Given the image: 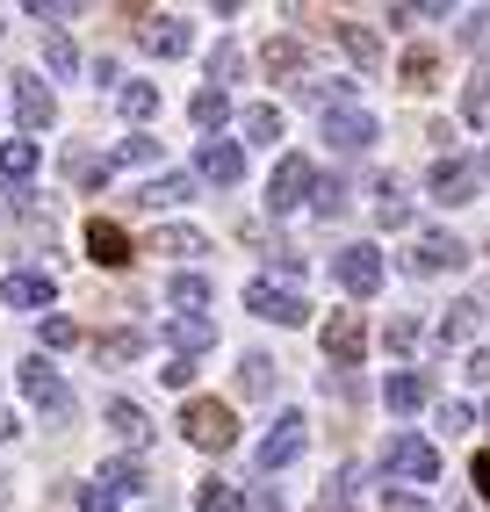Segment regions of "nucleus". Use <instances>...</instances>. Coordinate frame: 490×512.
Here are the masks:
<instances>
[{
    "instance_id": "f257e3e1",
    "label": "nucleus",
    "mask_w": 490,
    "mask_h": 512,
    "mask_svg": "<svg viewBox=\"0 0 490 512\" xmlns=\"http://www.w3.org/2000/svg\"><path fill=\"white\" fill-rule=\"evenodd\" d=\"M181 433L195 440L202 455H224L231 440H238V419H231V404H217V397H188V412H181Z\"/></svg>"
},
{
    "instance_id": "f03ea898",
    "label": "nucleus",
    "mask_w": 490,
    "mask_h": 512,
    "mask_svg": "<svg viewBox=\"0 0 490 512\" xmlns=\"http://www.w3.org/2000/svg\"><path fill=\"white\" fill-rule=\"evenodd\" d=\"M15 383H22V397L37 404V412H51V419H73V390H65V375H58L44 354L15 361Z\"/></svg>"
},
{
    "instance_id": "7ed1b4c3",
    "label": "nucleus",
    "mask_w": 490,
    "mask_h": 512,
    "mask_svg": "<svg viewBox=\"0 0 490 512\" xmlns=\"http://www.w3.org/2000/svg\"><path fill=\"white\" fill-rule=\"evenodd\" d=\"M433 202L440 210H462V202H476L483 195V166L476 159H462V152H447V159H433Z\"/></svg>"
},
{
    "instance_id": "20e7f679",
    "label": "nucleus",
    "mask_w": 490,
    "mask_h": 512,
    "mask_svg": "<svg viewBox=\"0 0 490 512\" xmlns=\"http://www.w3.org/2000/svg\"><path fill=\"white\" fill-rule=\"evenodd\" d=\"M382 469L404 476V484H433V476H440V448H433V440H418V433H390Z\"/></svg>"
},
{
    "instance_id": "39448f33",
    "label": "nucleus",
    "mask_w": 490,
    "mask_h": 512,
    "mask_svg": "<svg viewBox=\"0 0 490 512\" xmlns=\"http://www.w3.org/2000/svg\"><path fill=\"white\" fill-rule=\"evenodd\" d=\"M303 195H318V166H310L303 152H282V166H274V181H267V210L289 217Z\"/></svg>"
},
{
    "instance_id": "423d86ee",
    "label": "nucleus",
    "mask_w": 490,
    "mask_h": 512,
    "mask_svg": "<svg viewBox=\"0 0 490 512\" xmlns=\"http://www.w3.org/2000/svg\"><path fill=\"white\" fill-rule=\"evenodd\" d=\"M245 311H253V318H274V325H303L310 318V303L296 296V289H282V282H245Z\"/></svg>"
},
{
    "instance_id": "0eeeda50",
    "label": "nucleus",
    "mask_w": 490,
    "mask_h": 512,
    "mask_svg": "<svg viewBox=\"0 0 490 512\" xmlns=\"http://www.w3.org/2000/svg\"><path fill=\"white\" fill-rule=\"evenodd\" d=\"M462 260H469V246L454 231H418V246L404 253L411 275H447V267H462Z\"/></svg>"
},
{
    "instance_id": "6e6552de",
    "label": "nucleus",
    "mask_w": 490,
    "mask_h": 512,
    "mask_svg": "<svg viewBox=\"0 0 490 512\" xmlns=\"http://www.w3.org/2000/svg\"><path fill=\"white\" fill-rule=\"evenodd\" d=\"M332 275H339L346 296H375V289H382V253H375V246H339Z\"/></svg>"
},
{
    "instance_id": "1a4fd4ad",
    "label": "nucleus",
    "mask_w": 490,
    "mask_h": 512,
    "mask_svg": "<svg viewBox=\"0 0 490 512\" xmlns=\"http://www.w3.org/2000/svg\"><path fill=\"white\" fill-rule=\"evenodd\" d=\"M195 174H202V181H217V188H238V181H245V145H231V138H202Z\"/></svg>"
},
{
    "instance_id": "9d476101",
    "label": "nucleus",
    "mask_w": 490,
    "mask_h": 512,
    "mask_svg": "<svg viewBox=\"0 0 490 512\" xmlns=\"http://www.w3.org/2000/svg\"><path fill=\"white\" fill-rule=\"evenodd\" d=\"M303 440H310V426H303V412H282V419H274V433L260 440V469H289L296 455H303Z\"/></svg>"
},
{
    "instance_id": "9b49d317",
    "label": "nucleus",
    "mask_w": 490,
    "mask_h": 512,
    "mask_svg": "<svg viewBox=\"0 0 490 512\" xmlns=\"http://www.w3.org/2000/svg\"><path fill=\"white\" fill-rule=\"evenodd\" d=\"M375 138H382V130H375L368 109H332V116H325V145H332V152H368Z\"/></svg>"
},
{
    "instance_id": "f8f14e48",
    "label": "nucleus",
    "mask_w": 490,
    "mask_h": 512,
    "mask_svg": "<svg viewBox=\"0 0 490 512\" xmlns=\"http://www.w3.org/2000/svg\"><path fill=\"white\" fill-rule=\"evenodd\" d=\"M361 354H368V325H361L354 311H339V318L325 325V361H332V368H361Z\"/></svg>"
},
{
    "instance_id": "ddd939ff",
    "label": "nucleus",
    "mask_w": 490,
    "mask_h": 512,
    "mask_svg": "<svg viewBox=\"0 0 490 512\" xmlns=\"http://www.w3.org/2000/svg\"><path fill=\"white\" fill-rule=\"evenodd\" d=\"M51 296H58V282L37 275V267H15V275L0 282V303H15V311H51Z\"/></svg>"
},
{
    "instance_id": "4468645a",
    "label": "nucleus",
    "mask_w": 490,
    "mask_h": 512,
    "mask_svg": "<svg viewBox=\"0 0 490 512\" xmlns=\"http://www.w3.org/2000/svg\"><path fill=\"white\" fill-rule=\"evenodd\" d=\"M382 404H390V412H426L433 404V375L426 368H397L390 383H382Z\"/></svg>"
},
{
    "instance_id": "2eb2a0df",
    "label": "nucleus",
    "mask_w": 490,
    "mask_h": 512,
    "mask_svg": "<svg viewBox=\"0 0 490 512\" xmlns=\"http://www.w3.org/2000/svg\"><path fill=\"white\" fill-rule=\"evenodd\" d=\"M51 116H58L51 87L29 80V73H15V123H22V130H51Z\"/></svg>"
},
{
    "instance_id": "dca6fc26",
    "label": "nucleus",
    "mask_w": 490,
    "mask_h": 512,
    "mask_svg": "<svg viewBox=\"0 0 490 512\" xmlns=\"http://www.w3.org/2000/svg\"><path fill=\"white\" fill-rule=\"evenodd\" d=\"M188 44H195V29H188L181 15H152V22H145V51H152V58H181Z\"/></svg>"
},
{
    "instance_id": "f3484780",
    "label": "nucleus",
    "mask_w": 490,
    "mask_h": 512,
    "mask_svg": "<svg viewBox=\"0 0 490 512\" xmlns=\"http://www.w3.org/2000/svg\"><path fill=\"white\" fill-rule=\"evenodd\" d=\"M166 339H173V361H195L202 347H217V325L209 318H166Z\"/></svg>"
},
{
    "instance_id": "a211bd4d",
    "label": "nucleus",
    "mask_w": 490,
    "mask_h": 512,
    "mask_svg": "<svg viewBox=\"0 0 490 512\" xmlns=\"http://www.w3.org/2000/svg\"><path fill=\"white\" fill-rule=\"evenodd\" d=\"M87 253H94L101 267H130V238H123V224L94 217V224H87Z\"/></svg>"
},
{
    "instance_id": "6ab92c4d",
    "label": "nucleus",
    "mask_w": 490,
    "mask_h": 512,
    "mask_svg": "<svg viewBox=\"0 0 490 512\" xmlns=\"http://www.w3.org/2000/svg\"><path fill=\"white\" fill-rule=\"evenodd\" d=\"M152 253H173V260H195V253H209V238H202L195 224H166V231L152 238Z\"/></svg>"
},
{
    "instance_id": "aec40b11",
    "label": "nucleus",
    "mask_w": 490,
    "mask_h": 512,
    "mask_svg": "<svg viewBox=\"0 0 490 512\" xmlns=\"http://www.w3.org/2000/svg\"><path fill=\"white\" fill-rule=\"evenodd\" d=\"M462 123L490 130V65H476V73H469V87H462Z\"/></svg>"
},
{
    "instance_id": "412c9836",
    "label": "nucleus",
    "mask_w": 490,
    "mask_h": 512,
    "mask_svg": "<svg viewBox=\"0 0 490 512\" xmlns=\"http://www.w3.org/2000/svg\"><path fill=\"white\" fill-rule=\"evenodd\" d=\"M296 94L318 101L325 116H332V109H354V80H296Z\"/></svg>"
},
{
    "instance_id": "4be33fe9",
    "label": "nucleus",
    "mask_w": 490,
    "mask_h": 512,
    "mask_svg": "<svg viewBox=\"0 0 490 512\" xmlns=\"http://www.w3.org/2000/svg\"><path fill=\"white\" fill-rule=\"evenodd\" d=\"M188 195H195V174H159L137 202H145V210H173V202H188Z\"/></svg>"
},
{
    "instance_id": "5701e85b",
    "label": "nucleus",
    "mask_w": 490,
    "mask_h": 512,
    "mask_svg": "<svg viewBox=\"0 0 490 512\" xmlns=\"http://www.w3.org/2000/svg\"><path fill=\"white\" fill-rule=\"evenodd\" d=\"M166 296H173V303H181V318H195V311H202V303H209V275H195V267H181V275H173V282H166Z\"/></svg>"
},
{
    "instance_id": "b1692460",
    "label": "nucleus",
    "mask_w": 490,
    "mask_h": 512,
    "mask_svg": "<svg viewBox=\"0 0 490 512\" xmlns=\"http://www.w3.org/2000/svg\"><path fill=\"white\" fill-rule=\"evenodd\" d=\"M476 325H483V303H476V296H462V303H454V311L440 318V347H454V339H469Z\"/></svg>"
},
{
    "instance_id": "393cba45",
    "label": "nucleus",
    "mask_w": 490,
    "mask_h": 512,
    "mask_svg": "<svg viewBox=\"0 0 490 512\" xmlns=\"http://www.w3.org/2000/svg\"><path fill=\"white\" fill-rule=\"evenodd\" d=\"M109 426H116V433L130 440V448H145V440H152V419H145V412H137V404H130V397H116V404H109Z\"/></svg>"
},
{
    "instance_id": "a878e982",
    "label": "nucleus",
    "mask_w": 490,
    "mask_h": 512,
    "mask_svg": "<svg viewBox=\"0 0 490 512\" xmlns=\"http://www.w3.org/2000/svg\"><path fill=\"white\" fill-rule=\"evenodd\" d=\"M274 138H282V109L253 101V109H245V145H274Z\"/></svg>"
},
{
    "instance_id": "bb28decb",
    "label": "nucleus",
    "mask_w": 490,
    "mask_h": 512,
    "mask_svg": "<svg viewBox=\"0 0 490 512\" xmlns=\"http://www.w3.org/2000/svg\"><path fill=\"white\" fill-rule=\"evenodd\" d=\"M195 505H202V512H238V505H245V491H238V484H224V476H202V484H195Z\"/></svg>"
},
{
    "instance_id": "cd10ccee",
    "label": "nucleus",
    "mask_w": 490,
    "mask_h": 512,
    "mask_svg": "<svg viewBox=\"0 0 490 512\" xmlns=\"http://www.w3.org/2000/svg\"><path fill=\"white\" fill-rule=\"evenodd\" d=\"M188 116H195V130H224V116H231V101H224V87H202V94L188 101Z\"/></svg>"
},
{
    "instance_id": "c85d7f7f",
    "label": "nucleus",
    "mask_w": 490,
    "mask_h": 512,
    "mask_svg": "<svg viewBox=\"0 0 490 512\" xmlns=\"http://www.w3.org/2000/svg\"><path fill=\"white\" fill-rule=\"evenodd\" d=\"M116 101H123V116H130V123H152V116H159V87H152V80H130Z\"/></svg>"
},
{
    "instance_id": "c756f323",
    "label": "nucleus",
    "mask_w": 490,
    "mask_h": 512,
    "mask_svg": "<svg viewBox=\"0 0 490 512\" xmlns=\"http://www.w3.org/2000/svg\"><path fill=\"white\" fill-rule=\"evenodd\" d=\"M94 354H101V361H137V354H145V332H137V325H130V332H101Z\"/></svg>"
},
{
    "instance_id": "7c9ffc66",
    "label": "nucleus",
    "mask_w": 490,
    "mask_h": 512,
    "mask_svg": "<svg viewBox=\"0 0 490 512\" xmlns=\"http://www.w3.org/2000/svg\"><path fill=\"white\" fill-rule=\"evenodd\" d=\"M0 174H8V181H29V174H37V145H29V138H8V145H0Z\"/></svg>"
},
{
    "instance_id": "2f4dec72",
    "label": "nucleus",
    "mask_w": 490,
    "mask_h": 512,
    "mask_svg": "<svg viewBox=\"0 0 490 512\" xmlns=\"http://www.w3.org/2000/svg\"><path fill=\"white\" fill-rule=\"evenodd\" d=\"M238 390H245V397H267V390H274V361H267V354H245V361H238Z\"/></svg>"
},
{
    "instance_id": "473e14b6",
    "label": "nucleus",
    "mask_w": 490,
    "mask_h": 512,
    "mask_svg": "<svg viewBox=\"0 0 490 512\" xmlns=\"http://www.w3.org/2000/svg\"><path fill=\"white\" fill-rule=\"evenodd\" d=\"M339 44H346V51H354L361 65H375V58H382V37H375V29H368V22H339Z\"/></svg>"
},
{
    "instance_id": "72a5a7b5",
    "label": "nucleus",
    "mask_w": 490,
    "mask_h": 512,
    "mask_svg": "<svg viewBox=\"0 0 490 512\" xmlns=\"http://www.w3.org/2000/svg\"><path fill=\"white\" fill-rule=\"evenodd\" d=\"M433 73H440V58H433L426 44L404 51V87H411V94H426V87H433Z\"/></svg>"
},
{
    "instance_id": "f704fd0d",
    "label": "nucleus",
    "mask_w": 490,
    "mask_h": 512,
    "mask_svg": "<svg viewBox=\"0 0 490 512\" xmlns=\"http://www.w3.org/2000/svg\"><path fill=\"white\" fill-rule=\"evenodd\" d=\"M375 217L390 224V231H397V224H411V202H404V188H397V181H382V188H375Z\"/></svg>"
},
{
    "instance_id": "c9c22d12",
    "label": "nucleus",
    "mask_w": 490,
    "mask_h": 512,
    "mask_svg": "<svg viewBox=\"0 0 490 512\" xmlns=\"http://www.w3.org/2000/svg\"><path fill=\"white\" fill-rule=\"evenodd\" d=\"M65 174H73L80 188H101V181H109V159H94V152H65Z\"/></svg>"
},
{
    "instance_id": "e433bc0d",
    "label": "nucleus",
    "mask_w": 490,
    "mask_h": 512,
    "mask_svg": "<svg viewBox=\"0 0 490 512\" xmlns=\"http://www.w3.org/2000/svg\"><path fill=\"white\" fill-rule=\"evenodd\" d=\"M101 484H109V491H145V462H130V455H116L109 469H101Z\"/></svg>"
},
{
    "instance_id": "4c0bfd02",
    "label": "nucleus",
    "mask_w": 490,
    "mask_h": 512,
    "mask_svg": "<svg viewBox=\"0 0 490 512\" xmlns=\"http://www.w3.org/2000/svg\"><path fill=\"white\" fill-rule=\"evenodd\" d=\"M260 58H267V73H303V44L296 37H274Z\"/></svg>"
},
{
    "instance_id": "58836bf2",
    "label": "nucleus",
    "mask_w": 490,
    "mask_h": 512,
    "mask_svg": "<svg viewBox=\"0 0 490 512\" xmlns=\"http://www.w3.org/2000/svg\"><path fill=\"white\" fill-rule=\"evenodd\" d=\"M238 73H245V51H238V44H217V51H209V80H217V87L238 80Z\"/></svg>"
},
{
    "instance_id": "ea45409f",
    "label": "nucleus",
    "mask_w": 490,
    "mask_h": 512,
    "mask_svg": "<svg viewBox=\"0 0 490 512\" xmlns=\"http://www.w3.org/2000/svg\"><path fill=\"white\" fill-rule=\"evenodd\" d=\"M44 58H51V73H80V51H73V44H65V37H58V29H51V37H44Z\"/></svg>"
},
{
    "instance_id": "a19ab883",
    "label": "nucleus",
    "mask_w": 490,
    "mask_h": 512,
    "mask_svg": "<svg viewBox=\"0 0 490 512\" xmlns=\"http://www.w3.org/2000/svg\"><path fill=\"white\" fill-rule=\"evenodd\" d=\"M310 202H318V217H339V210H346V181H318V195H310Z\"/></svg>"
},
{
    "instance_id": "79ce46f5",
    "label": "nucleus",
    "mask_w": 490,
    "mask_h": 512,
    "mask_svg": "<svg viewBox=\"0 0 490 512\" xmlns=\"http://www.w3.org/2000/svg\"><path fill=\"white\" fill-rule=\"evenodd\" d=\"M73 339H80V325H73V318H58V311L44 318V347H73Z\"/></svg>"
},
{
    "instance_id": "37998d69",
    "label": "nucleus",
    "mask_w": 490,
    "mask_h": 512,
    "mask_svg": "<svg viewBox=\"0 0 490 512\" xmlns=\"http://www.w3.org/2000/svg\"><path fill=\"white\" fill-rule=\"evenodd\" d=\"M116 159H123V166H152V159H159V145H152V138H123V152H116Z\"/></svg>"
},
{
    "instance_id": "c03bdc74",
    "label": "nucleus",
    "mask_w": 490,
    "mask_h": 512,
    "mask_svg": "<svg viewBox=\"0 0 490 512\" xmlns=\"http://www.w3.org/2000/svg\"><path fill=\"white\" fill-rule=\"evenodd\" d=\"M80 512H116V491L109 484H80Z\"/></svg>"
},
{
    "instance_id": "a18cd8bd",
    "label": "nucleus",
    "mask_w": 490,
    "mask_h": 512,
    "mask_svg": "<svg viewBox=\"0 0 490 512\" xmlns=\"http://www.w3.org/2000/svg\"><path fill=\"white\" fill-rule=\"evenodd\" d=\"M462 44H490V8H476V15H462Z\"/></svg>"
},
{
    "instance_id": "49530a36",
    "label": "nucleus",
    "mask_w": 490,
    "mask_h": 512,
    "mask_svg": "<svg viewBox=\"0 0 490 512\" xmlns=\"http://www.w3.org/2000/svg\"><path fill=\"white\" fill-rule=\"evenodd\" d=\"M382 512H433V505L411 498V491H382Z\"/></svg>"
},
{
    "instance_id": "de8ad7c7",
    "label": "nucleus",
    "mask_w": 490,
    "mask_h": 512,
    "mask_svg": "<svg viewBox=\"0 0 490 512\" xmlns=\"http://www.w3.org/2000/svg\"><path fill=\"white\" fill-rule=\"evenodd\" d=\"M411 347H418V325L397 318V325H390V354H411Z\"/></svg>"
},
{
    "instance_id": "09e8293b",
    "label": "nucleus",
    "mask_w": 490,
    "mask_h": 512,
    "mask_svg": "<svg viewBox=\"0 0 490 512\" xmlns=\"http://www.w3.org/2000/svg\"><path fill=\"white\" fill-rule=\"evenodd\" d=\"M440 426H447V433H469V426H476V412H469V404H447Z\"/></svg>"
},
{
    "instance_id": "8fccbe9b",
    "label": "nucleus",
    "mask_w": 490,
    "mask_h": 512,
    "mask_svg": "<svg viewBox=\"0 0 490 512\" xmlns=\"http://www.w3.org/2000/svg\"><path fill=\"white\" fill-rule=\"evenodd\" d=\"M188 375H195V361H166V368H159V383H173V390H188Z\"/></svg>"
},
{
    "instance_id": "3c124183",
    "label": "nucleus",
    "mask_w": 490,
    "mask_h": 512,
    "mask_svg": "<svg viewBox=\"0 0 490 512\" xmlns=\"http://www.w3.org/2000/svg\"><path fill=\"white\" fill-rule=\"evenodd\" d=\"M469 383H490V347H476V354H469Z\"/></svg>"
},
{
    "instance_id": "603ef678",
    "label": "nucleus",
    "mask_w": 490,
    "mask_h": 512,
    "mask_svg": "<svg viewBox=\"0 0 490 512\" xmlns=\"http://www.w3.org/2000/svg\"><path fill=\"white\" fill-rule=\"evenodd\" d=\"M469 476H476V491H483V498H490V448H483V455H476V469H469Z\"/></svg>"
},
{
    "instance_id": "864d4df0",
    "label": "nucleus",
    "mask_w": 490,
    "mask_h": 512,
    "mask_svg": "<svg viewBox=\"0 0 490 512\" xmlns=\"http://www.w3.org/2000/svg\"><path fill=\"white\" fill-rule=\"evenodd\" d=\"M325 512H346V505H332V498H325Z\"/></svg>"
},
{
    "instance_id": "5fc2aeb1",
    "label": "nucleus",
    "mask_w": 490,
    "mask_h": 512,
    "mask_svg": "<svg viewBox=\"0 0 490 512\" xmlns=\"http://www.w3.org/2000/svg\"><path fill=\"white\" fill-rule=\"evenodd\" d=\"M483 426H490V419H483Z\"/></svg>"
}]
</instances>
